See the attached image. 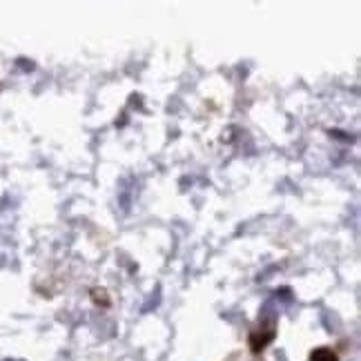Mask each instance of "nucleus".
Wrapping results in <instances>:
<instances>
[{
	"label": "nucleus",
	"instance_id": "2",
	"mask_svg": "<svg viewBox=\"0 0 361 361\" xmlns=\"http://www.w3.org/2000/svg\"><path fill=\"white\" fill-rule=\"evenodd\" d=\"M312 361H337V357L328 348H319V350L312 353Z\"/></svg>",
	"mask_w": 361,
	"mask_h": 361
},
{
	"label": "nucleus",
	"instance_id": "3",
	"mask_svg": "<svg viewBox=\"0 0 361 361\" xmlns=\"http://www.w3.org/2000/svg\"><path fill=\"white\" fill-rule=\"evenodd\" d=\"M92 295H94V301H96V303L109 305V299H107V293H105V290H99V288H96V290H92Z\"/></svg>",
	"mask_w": 361,
	"mask_h": 361
},
{
	"label": "nucleus",
	"instance_id": "1",
	"mask_svg": "<svg viewBox=\"0 0 361 361\" xmlns=\"http://www.w3.org/2000/svg\"><path fill=\"white\" fill-rule=\"evenodd\" d=\"M272 337H274V332H272V330H268L266 335H252V339H250V345H252V350H255V353H259L261 348H266V345L272 341Z\"/></svg>",
	"mask_w": 361,
	"mask_h": 361
}]
</instances>
